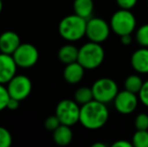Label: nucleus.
Returning <instances> with one entry per match:
<instances>
[{"label": "nucleus", "instance_id": "nucleus-1", "mask_svg": "<svg viewBox=\"0 0 148 147\" xmlns=\"http://www.w3.org/2000/svg\"><path fill=\"white\" fill-rule=\"evenodd\" d=\"M109 119V111L104 103L92 100L82 105L80 112V123L90 130L102 128Z\"/></svg>", "mask_w": 148, "mask_h": 147}, {"label": "nucleus", "instance_id": "nucleus-2", "mask_svg": "<svg viewBox=\"0 0 148 147\" xmlns=\"http://www.w3.org/2000/svg\"><path fill=\"white\" fill-rule=\"evenodd\" d=\"M86 27L87 19L74 13L60 20L59 24V34L66 40L77 41L86 36Z\"/></svg>", "mask_w": 148, "mask_h": 147}, {"label": "nucleus", "instance_id": "nucleus-3", "mask_svg": "<svg viewBox=\"0 0 148 147\" xmlns=\"http://www.w3.org/2000/svg\"><path fill=\"white\" fill-rule=\"evenodd\" d=\"M105 53L101 44L94 41L85 43L79 49L78 62L86 70L97 69L103 63Z\"/></svg>", "mask_w": 148, "mask_h": 147}, {"label": "nucleus", "instance_id": "nucleus-4", "mask_svg": "<svg viewBox=\"0 0 148 147\" xmlns=\"http://www.w3.org/2000/svg\"><path fill=\"white\" fill-rule=\"evenodd\" d=\"M110 26L111 29L119 36L131 34L136 26V19L131 11L121 8V10L116 11L112 15Z\"/></svg>", "mask_w": 148, "mask_h": 147}, {"label": "nucleus", "instance_id": "nucleus-5", "mask_svg": "<svg viewBox=\"0 0 148 147\" xmlns=\"http://www.w3.org/2000/svg\"><path fill=\"white\" fill-rule=\"evenodd\" d=\"M94 100L104 104L114 101L118 94V86L115 81L109 78H102L97 80L92 86Z\"/></svg>", "mask_w": 148, "mask_h": 147}, {"label": "nucleus", "instance_id": "nucleus-6", "mask_svg": "<svg viewBox=\"0 0 148 147\" xmlns=\"http://www.w3.org/2000/svg\"><path fill=\"white\" fill-rule=\"evenodd\" d=\"M81 107L76 101L64 99L59 102L56 108V115L59 118L60 124L73 126L80 122Z\"/></svg>", "mask_w": 148, "mask_h": 147}, {"label": "nucleus", "instance_id": "nucleus-7", "mask_svg": "<svg viewBox=\"0 0 148 147\" xmlns=\"http://www.w3.org/2000/svg\"><path fill=\"white\" fill-rule=\"evenodd\" d=\"M6 85L10 98L17 99L20 102L25 100L32 90L30 79L23 75H15Z\"/></svg>", "mask_w": 148, "mask_h": 147}, {"label": "nucleus", "instance_id": "nucleus-8", "mask_svg": "<svg viewBox=\"0 0 148 147\" xmlns=\"http://www.w3.org/2000/svg\"><path fill=\"white\" fill-rule=\"evenodd\" d=\"M14 61L18 68L29 69L37 63L39 53L37 49L33 44L28 42L20 43L15 51L12 55Z\"/></svg>", "mask_w": 148, "mask_h": 147}, {"label": "nucleus", "instance_id": "nucleus-9", "mask_svg": "<svg viewBox=\"0 0 148 147\" xmlns=\"http://www.w3.org/2000/svg\"><path fill=\"white\" fill-rule=\"evenodd\" d=\"M111 26L103 18L94 17L87 20L86 36L90 41L101 43L108 38Z\"/></svg>", "mask_w": 148, "mask_h": 147}, {"label": "nucleus", "instance_id": "nucleus-10", "mask_svg": "<svg viewBox=\"0 0 148 147\" xmlns=\"http://www.w3.org/2000/svg\"><path fill=\"white\" fill-rule=\"evenodd\" d=\"M114 105L119 113L127 115V114L133 113L137 108L138 99H137L136 94L130 91L124 90L118 92L117 96L114 99Z\"/></svg>", "mask_w": 148, "mask_h": 147}, {"label": "nucleus", "instance_id": "nucleus-11", "mask_svg": "<svg viewBox=\"0 0 148 147\" xmlns=\"http://www.w3.org/2000/svg\"><path fill=\"white\" fill-rule=\"evenodd\" d=\"M17 68L12 55L0 53V84H7L16 75Z\"/></svg>", "mask_w": 148, "mask_h": 147}, {"label": "nucleus", "instance_id": "nucleus-12", "mask_svg": "<svg viewBox=\"0 0 148 147\" xmlns=\"http://www.w3.org/2000/svg\"><path fill=\"white\" fill-rule=\"evenodd\" d=\"M20 37L16 32L7 30L0 34V53L13 55L20 45Z\"/></svg>", "mask_w": 148, "mask_h": 147}, {"label": "nucleus", "instance_id": "nucleus-13", "mask_svg": "<svg viewBox=\"0 0 148 147\" xmlns=\"http://www.w3.org/2000/svg\"><path fill=\"white\" fill-rule=\"evenodd\" d=\"M85 70L86 69L79 62H74V63L66 65L62 76H64V79L66 83L71 85H75L80 83L82 79L84 78Z\"/></svg>", "mask_w": 148, "mask_h": 147}, {"label": "nucleus", "instance_id": "nucleus-14", "mask_svg": "<svg viewBox=\"0 0 148 147\" xmlns=\"http://www.w3.org/2000/svg\"><path fill=\"white\" fill-rule=\"evenodd\" d=\"M131 66L139 74H148V49L142 47L133 53Z\"/></svg>", "mask_w": 148, "mask_h": 147}, {"label": "nucleus", "instance_id": "nucleus-15", "mask_svg": "<svg viewBox=\"0 0 148 147\" xmlns=\"http://www.w3.org/2000/svg\"><path fill=\"white\" fill-rule=\"evenodd\" d=\"M53 139L56 144L60 146H66L73 140V131L71 126L60 124L53 132Z\"/></svg>", "mask_w": 148, "mask_h": 147}, {"label": "nucleus", "instance_id": "nucleus-16", "mask_svg": "<svg viewBox=\"0 0 148 147\" xmlns=\"http://www.w3.org/2000/svg\"><path fill=\"white\" fill-rule=\"evenodd\" d=\"M79 49L73 44H64L60 49L58 53V57L62 64H68L78 62Z\"/></svg>", "mask_w": 148, "mask_h": 147}, {"label": "nucleus", "instance_id": "nucleus-17", "mask_svg": "<svg viewBox=\"0 0 148 147\" xmlns=\"http://www.w3.org/2000/svg\"><path fill=\"white\" fill-rule=\"evenodd\" d=\"M73 7L77 15L88 20L93 13L94 2L93 0H75Z\"/></svg>", "mask_w": 148, "mask_h": 147}, {"label": "nucleus", "instance_id": "nucleus-18", "mask_svg": "<svg viewBox=\"0 0 148 147\" xmlns=\"http://www.w3.org/2000/svg\"><path fill=\"white\" fill-rule=\"evenodd\" d=\"M92 100H94L92 88L81 87L75 93V101L80 105L87 104V103L91 102Z\"/></svg>", "mask_w": 148, "mask_h": 147}, {"label": "nucleus", "instance_id": "nucleus-19", "mask_svg": "<svg viewBox=\"0 0 148 147\" xmlns=\"http://www.w3.org/2000/svg\"><path fill=\"white\" fill-rule=\"evenodd\" d=\"M125 90L130 91L134 94H139L141 88L143 86V82L141 78L137 75H131L125 81Z\"/></svg>", "mask_w": 148, "mask_h": 147}, {"label": "nucleus", "instance_id": "nucleus-20", "mask_svg": "<svg viewBox=\"0 0 148 147\" xmlns=\"http://www.w3.org/2000/svg\"><path fill=\"white\" fill-rule=\"evenodd\" d=\"M132 144L135 147H148L147 130H137L133 135Z\"/></svg>", "mask_w": 148, "mask_h": 147}, {"label": "nucleus", "instance_id": "nucleus-21", "mask_svg": "<svg viewBox=\"0 0 148 147\" xmlns=\"http://www.w3.org/2000/svg\"><path fill=\"white\" fill-rule=\"evenodd\" d=\"M136 40L143 47H148V23L138 28L136 31Z\"/></svg>", "mask_w": 148, "mask_h": 147}, {"label": "nucleus", "instance_id": "nucleus-22", "mask_svg": "<svg viewBox=\"0 0 148 147\" xmlns=\"http://www.w3.org/2000/svg\"><path fill=\"white\" fill-rule=\"evenodd\" d=\"M12 144L11 133L5 127L0 126V147H10Z\"/></svg>", "mask_w": 148, "mask_h": 147}, {"label": "nucleus", "instance_id": "nucleus-23", "mask_svg": "<svg viewBox=\"0 0 148 147\" xmlns=\"http://www.w3.org/2000/svg\"><path fill=\"white\" fill-rule=\"evenodd\" d=\"M60 125V121L59 120V118L57 117V115H51L49 117H47L45 120V128L49 131L53 132Z\"/></svg>", "mask_w": 148, "mask_h": 147}, {"label": "nucleus", "instance_id": "nucleus-24", "mask_svg": "<svg viewBox=\"0 0 148 147\" xmlns=\"http://www.w3.org/2000/svg\"><path fill=\"white\" fill-rule=\"evenodd\" d=\"M135 127L136 130H148V115L141 113L135 118Z\"/></svg>", "mask_w": 148, "mask_h": 147}, {"label": "nucleus", "instance_id": "nucleus-25", "mask_svg": "<svg viewBox=\"0 0 148 147\" xmlns=\"http://www.w3.org/2000/svg\"><path fill=\"white\" fill-rule=\"evenodd\" d=\"M9 98L10 96L8 94L7 88L3 84H0V112L6 109Z\"/></svg>", "mask_w": 148, "mask_h": 147}, {"label": "nucleus", "instance_id": "nucleus-26", "mask_svg": "<svg viewBox=\"0 0 148 147\" xmlns=\"http://www.w3.org/2000/svg\"><path fill=\"white\" fill-rule=\"evenodd\" d=\"M139 99L141 103L148 107V80L143 83V86L139 92Z\"/></svg>", "mask_w": 148, "mask_h": 147}, {"label": "nucleus", "instance_id": "nucleus-27", "mask_svg": "<svg viewBox=\"0 0 148 147\" xmlns=\"http://www.w3.org/2000/svg\"><path fill=\"white\" fill-rule=\"evenodd\" d=\"M117 4L120 6V8L122 9H127L130 10L136 5L137 0H116Z\"/></svg>", "mask_w": 148, "mask_h": 147}, {"label": "nucleus", "instance_id": "nucleus-28", "mask_svg": "<svg viewBox=\"0 0 148 147\" xmlns=\"http://www.w3.org/2000/svg\"><path fill=\"white\" fill-rule=\"evenodd\" d=\"M19 104H20L19 100H17V99H14V98H9L6 109H8V110H11V111H14V110H16V109H18Z\"/></svg>", "mask_w": 148, "mask_h": 147}, {"label": "nucleus", "instance_id": "nucleus-29", "mask_svg": "<svg viewBox=\"0 0 148 147\" xmlns=\"http://www.w3.org/2000/svg\"><path fill=\"white\" fill-rule=\"evenodd\" d=\"M133 144L126 140H118L112 144V147H131Z\"/></svg>", "mask_w": 148, "mask_h": 147}, {"label": "nucleus", "instance_id": "nucleus-30", "mask_svg": "<svg viewBox=\"0 0 148 147\" xmlns=\"http://www.w3.org/2000/svg\"><path fill=\"white\" fill-rule=\"evenodd\" d=\"M120 37H121V42H122L124 45L130 44L131 41H132V37H131L130 34H125V36H122Z\"/></svg>", "mask_w": 148, "mask_h": 147}, {"label": "nucleus", "instance_id": "nucleus-31", "mask_svg": "<svg viewBox=\"0 0 148 147\" xmlns=\"http://www.w3.org/2000/svg\"><path fill=\"white\" fill-rule=\"evenodd\" d=\"M92 147H106V144L101 143V142H96V143L92 144Z\"/></svg>", "mask_w": 148, "mask_h": 147}, {"label": "nucleus", "instance_id": "nucleus-32", "mask_svg": "<svg viewBox=\"0 0 148 147\" xmlns=\"http://www.w3.org/2000/svg\"><path fill=\"white\" fill-rule=\"evenodd\" d=\"M2 8H3V3H2V0H0V13L2 11Z\"/></svg>", "mask_w": 148, "mask_h": 147}]
</instances>
